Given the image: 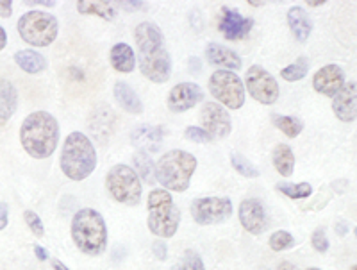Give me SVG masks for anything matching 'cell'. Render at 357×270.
Here are the masks:
<instances>
[{
	"label": "cell",
	"mask_w": 357,
	"mask_h": 270,
	"mask_svg": "<svg viewBox=\"0 0 357 270\" xmlns=\"http://www.w3.org/2000/svg\"><path fill=\"white\" fill-rule=\"evenodd\" d=\"M254 27V20L252 18L243 17L240 11L231 8L222 9V18H220V31L225 36V40L236 41L243 40Z\"/></svg>",
	"instance_id": "obj_14"
},
{
	"label": "cell",
	"mask_w": 357,
	"mask_h": 270,
	"mask_svg": "<svg viewBox=\"0 0 357 270\" xmlns=\"http://www.w3.org/2000/svg\"><path fill=\"white\" fill-rule=\"evenodd\" d=\"M209 93L229 110H240L245 104V84L231 70H216L209 77Z\"/></svg>",
	"instance_id": "obj_9"
},
{
	"label": "cell",
	"mask_w": 357,
	"mask_h": 270,
	"mask_svg": "<svg viewBox=\"0 0 357 270\" xmlns=\"http://www.w3.org/2000/svg\"><path fill=\"white\" fill-rule=\"evenodd\" d=\"M277 270H298V269L289 262H280L279 267H277Z\"/></svg>",
	"instance_id": "obj_42"
},
{
	"label": "cell",
	"mask_w": 357,
	"mask_h": 270,
	"mask_svg": "<svg viewBox=\"0 0 357 270\" xmlns=\"http://www.w3.org/2000/svg\"><path fill=\"white\" fill-rule=\"evenodd\" d=\"M309 72V59L305 56H301V58L293 61L291 65L284 66V68L280 70V77L284 79L288 82H295V81H301L307 75Z\"/></svg>",
	"instance_id": "obj_29"
},
{
	"label": "cell",
	"mask_w": 357,
	"mask_h": 270,
	"mask_svg": "<svg viewBox=\"0 0 357 270\" xmlns=\"http://www.w3.org/2000/svg\"><path fill=\"white\" fill-rule=\"evenodd\" d=\"M134 172L138 174V177H142L145 183L152 184L155 183V165L151 160V156L145 154V152H136L134 154Z\"/></svg>",
	"instance_id": "obj_27"
},
{
	"label": "cell",
	"mask_w": 357,
	"mask_h": 270,
	"mask_svg": "<svg viewBox=\"0 0 357 270\" xmlns=\"http://www.w3.org/2000/svg\"><path fill=\"white\" fill-rule=\"evenodd\" d=\"M305 4L311 6V8H320V6L327 4V2H325V0H307V2H305Z\"/></svg>",
	"instance_id": "obj_44"
},
{
	"label": "cell",
	"mask_w": 357,
	"mask_h": 270,
	"mask_svg": "<svg viewBox=\"0 0 357 270\" xmlns=\"http://www.w3.org/2000/svg\"><path fill=\"white\" fill-rule=\"evenodd\" d=\"M106 188L116 202L127 206L139 204L143 195L142 181L129 165H114L106 176Z\"/></svg>",
	"instance_id": "obj_8"
},
{
	"label": "cell",
	"mask_w": 357,
	"mask_h": 270,
	"mask_svg": "<svg viewBox=\"0 0 357 270\" xmlns=\"http://www.w3.org/2000/svg\"><path fill=\"white\" fill-rule=\"evenodd\" d=\"M72 240L81 253L100 256L107 247V225L97 209H79L72 218Z\"/></svg>",
	"instance_id": "obj_4"
},
{
	"label": "cell",
	"mask_w": 357,
	"mask_h": 270,
	"mask_svg": "<svg viewBox=\"0 0 357 270\" xmlns=\"http://www.w3.org/2000/svg\"><path fill=\"white\" fill-rule=\"evenodd\" d=\"M77 11L81 15H97L102 20H114L116 17V8L111 2H88L81 0L77 2Z\"/></svg>",
	"instance_id": "obj_26"
},
{
	"label": "cell",
	"mask_w": 357,
	"mask_h": 270,
	"mask_svg": "<svg viewBox=\"0 0 357 270\" xmlns=\"http://www.w3.org/2000/svg\"><path fill=\"white\" fill-rule=\"evenodd\" d=\"M202 100L204 90L197 82H178L168 93V110L174 113H184Z\"/></svg>",
	"instance_id": "obj_13"
},
{
	"label": "cell",
	"mask_w": 357,
	"mask_h": 270,
	"mask_svg": "<svg viewBox=\"0 0 357 270\" xmlns=\"http://www.w3.org/2000/svg\"><path fill=\"white\" fill-rule=\"evenodd\" d=\"M20 142L31 158L47 160L59 142V123L47 111H34L22 123Z\"/></svg>",
	"instance_id": "obj_2"
},
{
	"label": "cell",
	"mask_w": 357,
	"mask_h": 270,
	"mask_svg": "<svg viewBox=\"0 0 357 270\" xmlns=\"http://www.w3.org/2000/svg\"><path fill=\"white\" fill-rule=\"evenodd\" d=\"M50 263H52V269L54 270H70L68 267H65V263H61V262H59V260H52V262H50Z\"/></svg>",
	"instance_id": "obj_43"
},
{
	"label": "cell",
	"mask_w": 357,
	"mask_h": 270,
	"mask_svg": "<svg viewBox=\"0 0 357 270\" xmlns=\"http://www.w3.org/2000/svg\"><path fill=\"white\" fill-rule=\"evenodd\" d=\"M152 250H154L155 258L161 260V262H165V260L168 258V247L167 243H165V240H158L152 243Z\"/></svg>",
	"instance_id": "obj_37"
},
{
	"label": "cell",
	"mask_w": 357,
	"mask_h": 270,
	"mask_svg": "<svg viewBox=\"0 0 357 270\" xmlns=\"http://www.w3.org/2000/svg\"><path fill=\"white\" fill-rule=\"evenodd\" d=\"M200 123L202 129L213 140L227 138L232 131L231 115L227 110L216 103H206L200 110Z\"/></svg>",
	"instance_id": "obj_12"
},
{
	"label": "cell",
	"mask_w": 357,
	"mask_h": 270,
	"mask_svg": "<svg viewBox=\"0 0 357 270\" xmlns=\"http://www.w3.org/2000/svg\"><path fill=\"white\" fill-rule=\"evenodd\" d=\"M245 90L250 93V97L254 100H257L259 104H264V106L275 104L280 93L279 82L275 81V77L259 65H254L247 70V75H245Z\"/></svg>",
	"instance_id": "obj_10"
},
{
	"label": "cell",
	"mask_w": 357,
	"mask_h": 270,
	"mask_svg": "<svg viewBox=\"0 0 357 270\" xmlns=\"http://www.w3.org/2000/svg\"><path fill=\"white\" fill-rule=\"evenodd\" d=\"M238 217H240L243 230L250 234H261L266 227V213L264 206L259 199H245L238 208Z\"/></svg>",
	"instance_id": "obj_15"
},
{
	"label": "cell",
	"mask_w": 357,
	"mask_h": 270,
	"mask_svg": "<svg viewBox=\"0 0 357 270\" xmlns=\"http://www.w3.org/2000/svg\"><path fill=\"white\" fill-rule=\"evenodd\" d=\"M114 98L116 103L122 106V110H126L130 115H142L143 113V103L142 98L138 97V93L132 90V88L123 81L114 82Z\"/></svg>",
	"instance_id": "obj_20"
},
{
	"label": "cell",
	"mask_w": 357,
	"mask_h": 270,
	"mask_svg": "<svg viewBox=\"0 0 357 270\" xmlns=\"http://www.w3.org/2000/svg\"><path fill=\"white\" fill-rule=\"evenodd\" d=\"M307 270H321V269H317V267H311V269H307Z\"/></svg>",
	"instance_id": "obj_48"
},
{
	"label": "cell",
	"mask_w": 357,
	"mask_h": 270,
	"mask_svg": "<svg viewBox=\"0 0 357 270\" xmlns=\"http://www.w3.org/2000/svg\"><path fill=\"white\" fill-rule=\"evenodd\" d=\"M146 211H149L146 227L152 234L161 240H167L177 233L178 224H181V211L175 206L168 190H151L146 199Z\"/></svg>",
	"instance_id": "obj_6"
},
{
	"label": "cell",
	"mask_w": 357,
	"mask_h": 270,
	"mask_svg": "<svg viewBox=\"0 0 357 270\" xmlns=\"http://www.w3.org/2000/svg\"><path fill=\"white\" fill-rule=\"evenodd\" d=\"M109 61L116 72L130 74L136 68V54H134L132 47H129L127 43H116V45L111 47Z\"/></svg>",
	"instance_id": "obj_22"
},
{
	"label": "cell",
	"mask_w": 357,
	"mask_h": 270,
	"mask_svg": "<svg viewBox=\"0 0 357 270\" xmlns=\"http://www.w3.org/2000/svg\"><path fill=\"white\" fill-rule=\"evenodd\" d=\"M61 172L72 181H84L97 168V151L84 133L73 131L66 136L59 158Z\"/></svg>",
	"instance_id": "obj_3"
},
{
	"label": "cell",
	"mask_w": 357,
	"mask_h": 270,
	"mask_svg": "<svg viewBox=\"0 0 357 270\" xmlns=\"http://www.w3.org/2000/svg\"><path fill=\"white\" fill-rule=\"evenodd\" d=\"M18 106V91L11 81L0 79V126L8 122Z\"/></svg>",
	"instance_id": "obj_23"
},
{
	"label": "cell",
	"mask_w": 357,
	"mask_h": 270,
	"mask_svg": "<svg viewBox=\"0 0 357 270\" xmlns=\"http://www.w3.org/2000/svg\"><path fill=\"white\" fill-rule=\"evenodd\" d=\"M184 136H186L190 142H197V144H207V142H213V138L204 131L202 127H195L190 126L186 127V131H184Z\"/></svg>",
	"instance_id": "obj_36"
},
{
	"label": "cell",
	"mask_w": 357,
	"mask_h": 270,
	"mask_svg": "<svg viewBox=\"0 0 357 270\" xmlns=\"http://www.w3.org/2000/svg\"><path fill=\"white\" fill-rule=\"evenodd\" d=\"M350 270H357V265H352V267H350Z\"/></svg>",
	"instance_id": "obj_47"
},
{
	"label": "cell",
	"mask_w": 357,
	"mask_h": 270,
	"mask_svg": "<svg viewBox=\"0 0 357 270\" xmlns=\"http://www.w3.org/2000/svg\"><path fill=\"white\" fill-rule=\"evenodd\" d=\"M34 254H36V258L40 260V262H47V260H49V254H47V250L41 246H34Z\"/></svg>",
	"instance_id": "obj_40"
},
{
	"label": "cell",
	"mask_w": 357,
	"mask_h": 270,
	"mask_svg": "<svg viewBox=\"0 0 357 270\" xmlns=\"http://www.w3.org/2000/svg\"><path fill=\"white\" fill-rule=\"evenodd\" d=\"M9 222V206L6 202H0V231L6 230Z\"/></svg>",
	"instance_id": "obj_38"
},
{
	"label": "cell",
	"mask_w": 357,
	"mask_h": 270,
	"mask_svg": "<svg viewBox=\"0 0 357 270\" xmlns=\"http://www.w3.org/2000/svg\"><path fill=\"white\" fill-rule=\"evenodd\" d=\"M345 84V72L337 65H327L320 68L312 77V88L325 97L334 98V95Z\"/></svg>",
	"instance_id": "obj_17"
},
{
	"label": "cell",
	"mask_w": 357,
	"mask_h": 270,
	"mask_svg": "<svg viewBox=\"0 0 357 270\" xmlns=\"http://www.w3.org/2000/svg\"><path fill=\"white\" fill-rule=\"evenodd\" d=\"M248 4H252V6H254V8H259V6H263L264 2H257V0H250Z\"/></svg>",
	"instance_id": "obj_46"
},
{
	"label": "cell",
	"mask_w": 357,
	"mask_h": 270,
	"mask_svg": "<svg viewBox=\"0 0 357 270\" xmlns=\"http://www.w3.org/2000/svg\"><path fill=\"white\" fill-rule=\"evenodd\" d=\"M24 218L25 222H27L29 230L33 231L34 234H36L38 238H41L45 234V227H43V222H41V218L38 217L36 213L31 211V209H27V211L24 213Z\"/></svg>",
	"instance_id": "obj_35"
},
{
	"label": "cell",
	"mask_w": 357,
	"mask_h": 270,
	"mask_svg": "<svg viewBox=\"0 0 357 270\" xmlns=\"http://www.w3.org/2000/svg\"><path fill=\"white\" fill-rule=\"evenodd\" d=\"M191 217L200 225H215L225 222L232 215L229 197H202L191 202Z\"/></svg>",
	"instance_id": "obj_11"
},
{
	"label": "cell",
	"mask_w": 357,
	"mask_h": 270,
	"mask_svg": "<svg viewBox=\"0 0 357 270\" xmlns=\"http://www.w3.org/2000/svg\"><path fill=\"white\" fill-rule=\"evenodd\" d=\"M170 270H206L202 258L197 250H186L181 262L175 263Z\"/></svg>",
	"instance_id": "obj_32"
},
{
	"label": "cell",
	"mask_w": 357,
	"mask_h": 270,
	"mask_svg": "<svg viewBox=\"0 0 357 270\" xmlns=\"http://www.w3.org/2000/svg\"><path fill=\"white\" fill-rule=\"evenodd\" d=\"M15 63H17L24 72H27V74H40V72H43V70L47 68V59L33 49L18 50V52L15 54Z\"/></svg>",
	"instance_id": "obj_24"
},
{
	"label": "cell",
	"mask_w": 357,
	"mask_h": 270,
	"mask_svg": "<svg viewBox=\"0 0 357 270\" xmlns=\"http://www.w3.org/2000/svg\"><path fill=\"white\" fill-rule=\"evenodd\" d=\"M165 131L158 126H139L130 135V142L134 147H138L139 152H158L162 145Z\"/></svg>",
	"instance_id": "obj_18"
},
{
	"label": "cell",
	"mask_w": 357,
	"mask_h": 270,
	"mask_svg": "<svg viewBox=\"0 0 357 270\" xmlns=\"http://www.w3.org/2000/svg\"><path fill=\"white\" fill-rule=\"evenodd\" d=\"M354 233H356V237H357V227H356V230H354Z\"/></svg>",
	"instance_id": "obj_49"
},
{
	"label": "cell",
	"mask_w": 357,
	"mask_h": 270,
	"mask_svg": "<svg viewBox=\"0 0 357 270\" xmlns=\"http://www.w3.org/2000/svg\"><path fill=\"white\" fill-rule=\"evenodd\" d=\"M272 163L280 176H291L293 170H295V154H293L291 147H288L286 144L275 145L272 152Z\"/></svg>",
	"instance_id": "obj_25"
},
{
	"label": "cell",
	"mask_w": 357,
	"mask_h": 270,
	"mask_svg": "<svg viewBox=\"0 0 357 270\" xmlns=\"http://www.w3.org/2000/svg\"><path fill=\"white\" fill-rule=\"evenodd\" d=\"M18 34L25 43L33 47H49L59 33L56 17L45 11H29L22 15L17 24Z\"/></svg>",
	"instance_id": "obj_7"
},
{
	"label": "cell",
	"mask_w": 357,
	"mask_h": 270,
	"mask_svg": "<svg viewBox=\"0 0 357 270\" xmlns=\"http://www.w3.org/2000/svg\"><path fill=\"white\" fill-rule=\"evenodd\" d=\"M206 58L211 65L220 66V70H231V72H238L241 68V58L234 50L227 49V47L220 45V43H209L206 47Z\"/></svg>",
	"instance_id": "obj_19"
},
{
	"label": "cell",
	"mask_w": 357,
	"mask_h": 270,
	"mask_svg": "<svg viewBox=\"0 0 357 270\" xmlns=\"http://www.w3.org/2000/svg\"><path fill=\"white\" fill-rule=\"evenodd\" d=\"M8 45V33H6V29L0 25V50L4 49V47Z\"/></svg>",
	"instance_id": "obj_41"
},
{
	"label": "cell",
	"mask_w": 357,
	"mask_h": 270,
	"mask_svg": "<svg viewBox=\"0 0 357 270\" xmlns=\"http://www.w3.org/2000/svg\"><path fill=\"white\" fill-rule=\"evenodd\" d=\"M138 47V65L143 77L155 84L167 82L172 75V58L165 47L162 33L155 24L143 22L134 29Z\"/></svg>",
	"instance_id": "obj_1"
},
{
	"label": "cell",
	"mask_w": 357,
	"mask_h": 270,
	"mask_svg": "<svg viewBox=\"0 0 357 270\" xmlns=\"http://www.w3.org/2000/svg\"><path fill=\"white\" fill-rule=\"evenodd\" d=\"M288 25H289V31L293 33L296 41H307V38L311 36V31H312V24H311V18L307 17V13L304 11L302 8L295 6V8H289L288 9Z\"/></svg>",
	"instance_id": "obj_21"
},
{
	"label": "cell",
	"mask_w": 357,
	"mask_h": 270,
	"mask_svg": "<svg viewBox=\"0 0 357 270\" xmlns=\"http://www.w3.org/2000/svg\"><path fill=\"white\" fill-rule=\"evenodd\" d=\"M197 170V158L186 151H168L155 163V181L165 190L183 193L190 188L191 177Z\"/></svg>",
	"instance_id": "obj_5"
},
{
	"label": "cell",
	"mask_w": 357,
	"mask_h": 270,
	"mask_svg": "<svg viewBox=\"0 0 357 270\" xmlns=\"http://www.w3.org/2000/svg\"><path fill=\"white\" fill-rule=\"evenodd\" d=\"M333 111L341 122H354L357 119V82L350 81L343 84L333 98Z\"/></svg>",
	"instance_id": "obj_16"
},
{
	"label": "cell",
	"mask_w": 357,
	"mask_h": 270,
	"mask_svg": "<svg viewBox=\"0 0 357 270\" xmlns=\"http://www.w3.org/2000/svg\"><path fill=\"white\" fill-rule=\"evenodd\" d=\"M336 231H337V234H341V237H343V234H347V225L343 224V222H340V224H336Z\"/></svg>",
	"instance_id": "obj_45"
},
{
	"label": "cell",
	"mask_w": 357,
	"mask_h": 270,
	"mask_svg": "<svg viewBox=\"0 0 357 270\" xmlns=\"http://www.w3.org/2000/svg\"><path fill=\"white\" fill-rule=\"evenodd\" d=\"M275 188L289 199H307L312 193V186L309 183H279Z\"/></svg>",
	"instance_id": "obj_31"
},
{
	"label": "cell",
	"mask_w": 357,
	"mask_h": 270,
	"mask_svg": "<svg viewBox=\"0 0 357 270\" xmlns=\"http://www.w3.org/2000/svg\"><path fill=\"white\" fill-rule=\"evenodd\" d=\"M311 246L314 247L317 253H327L329 250V238H327V233H325L324 227H317L314 233L311 237Z\"/></svg>",
	"instance_id": "obj_34"
},
{
	"label": "cell",
	"mask_w": 357,
	"mask_h": 270,
	"mask_svg": "<svg viewBox=\"0 0 357 270\" xmlns=\"http://www.w3.org/2000/svg\"><path fill=\"white\" fill-rule=\"evenodd\" d=\"M231 165H232V168H234L236 172L240 174V176L252 177V179L259 177V168H257L256 165H252L243 154H240V152H232V154H231Z\"/></svg>",
	"instance_id": "obj_30"
},
{
	"label": "cell",
	"mask_w": 357,
	"mask_h": 270,
	"mask_svg": "<svg viewBox=\"0 0 357 270\" xmlns=\"http://www.w3.org/2000/svg\"><path fill=\"white\" fill-rule=\"evenodd\" d=\"M273 126L279 127L280 131L284 133L288 138H296L301 135L302 129H304V122L296 117H288V115H272Z\"/></svg>",
	"instance_id": "obj_28"
},
{
	"label": "cell",
	"mask_w": 357,
	"mask_h": 270,
	"mask_svg": "<svg viewBox=\"0 0 357 270\" xmlns=\"http://www.w3.org/2000/svg\"><path fill=\"white\" fill-rule=\"evenodd\" d=\"M13 13V2L9 0H0V17L9 18Z\"/></svg>",
	"instance_id": "obj_39"
},
{
	"label": "cell",
	"mask_w": 357,
	"mask_h": 270,
	"mask_svg": "<svg viewBox=\"0 0 357 270\" xmlns=\"http://www.w3.org/2000/svg\"><path fill=\"white\" fill-rule=\"evenodd\" d=\"M293 243H295V238H293V234L289 231L284 230L272 233V237L268 240V246L272 247V250H275V253L289 249V247H293Z\"/></svg>",
	"instance_id": "obj_33"
}]
</instances>
